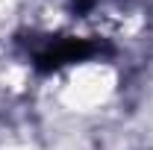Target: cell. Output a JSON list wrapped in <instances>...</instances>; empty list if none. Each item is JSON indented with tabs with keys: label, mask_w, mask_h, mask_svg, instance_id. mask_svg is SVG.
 Instances as JSON below:
<instances>
[{
	"label": "cell",
	"mask_w": 153,
	"mask_h": 150,
	"mask_svg": "<svg viewBox=\"0 0 153 150\" xmlns=\"http://www.w3.org/2000/svg\"><path fill=\"white\" fill-rule=\"evenodd\" d=\"M97 50V41L91 38H76V36H62V38H53L47 41L36 56H33V65H36L38 74H50L68 62H82V59L94 56Z\"/></svg>",
	"instance_id": "1"
}]
</instances>
